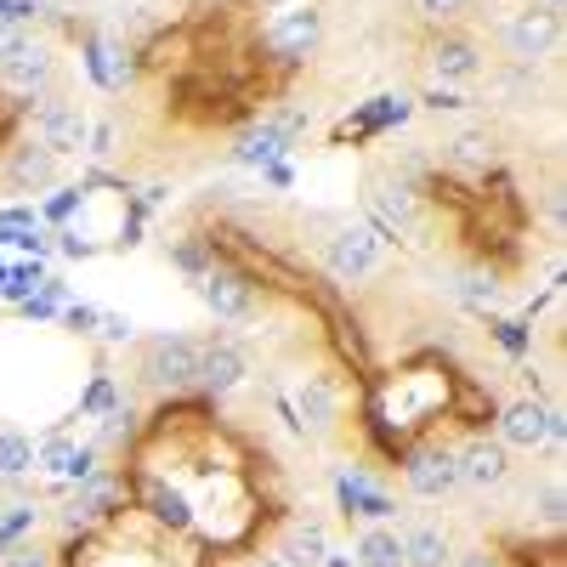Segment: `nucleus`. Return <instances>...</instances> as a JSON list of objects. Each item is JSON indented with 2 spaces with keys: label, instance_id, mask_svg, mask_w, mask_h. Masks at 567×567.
<instances>
[{
  "label": "nucleus",
  "instance_id": "f257e3e1",
  "mask_svg": "<svg viewBox=\"0 0 567 567\" xmlns=\"http://www.w3.org/2000/svg\"><path fill=\"white\" fill-rule=\"evenodd\" d=\"M494 40H499V52H505L511 63L534 69L539 58H550L556 45H561V12H556V7H523V12H511V18L494 29Z\"/></svg>",
  "mask_w": 567,
  "mask_h": 567
},
{
  "label": "nucleus",
  "instance_id": "f03ea898",
  "mask_svg": "<svg viewBox=\"0 0 567 567\" xmlns=\"http://www.w3.org/2000/svg\"><path fill=\"white\" fill-rule=\"evenodd\" d=\"M199 341L187 336H154L148 347H142V386L154 392H187L199 386Z\"/></svg>",
  "mask_w": 567,
  "mask_h": 567
},
{
  "label": "nucleus",
  "instance_id": "7ed1b4c3",
  "mask_svg": "<svg viewBox=\"0 0 567 567\" xmlns=\"http://www.w3.org/2000/svg\"><path fill=\"white\" fill-rule=\"evenodd\" d=\"M318 40H323V12L307 7V0H290V7H278L261 29V45L278 58V63H301L318 52Z\"/></svg>",
  "mask_w": 567,
  "mask_h": 567
},
{
  "label": "nucleus",
  "instance_id": "20e7f679",
  "mask_svg": "<svg viewBox=\"0 0 567 567\" xmlns=\"http://www.w3.org/2000/svg\"><path fill=\"white\" fill-rule=\"evenodd\" d=\"M403 483H409L414 499H449V494L460 488V460H454V449H449V443L414 449V454L403 460Z\"/></svg>",
  "mask_w": 567,
  "mask_h": 567
},
{
  "label": "nucleus",
  "instance_id": "39448f33",
  "mask_svg": "<svg viewBox=\"0 0 567 567\" xmlns=\"http://www.w3.org/2000/svg\"><path fill=\"white\" fill-rule=\"evenodd\" d=\"M561 437V414L556 409H545V403H534V398H516V403H505V414H499V443L505 449H545V443H556Z\"/></svg>",
  "mask_w": 567,
  "mask_h": 567
},
{
  "label": "nucleus",
  "instance_id": "423d86ee",
  "mask_svg": "<svg viewBox=\"0 0 567 567\" xmlns=\"http://www.w3.org/2000/svg\"><path fill=\"white\" fill-rule=\"evenodd\" d=\"M323 261H329L336 278H369L374 261H381V227H369V221L336 227V233H329V245H323Z\"/></svg>",
  "mask_w": 567,
  "mask_h": 567
},
{
  "label": "nucleus",
  "instance_id": "0eeeda50",
  "mask_svg": "<svg viewBox=\"0 0 567 567\" xmlns=\"http://www.w3.org/2000/svg\"><path fill=\"white\" fill-rule=\"evenodd\" d=\"M34 142H40L45 154L69 159V154H80L85 142H91V125H85V114H80L74 103H45V109L34 114Z\"/></svg>",
  "mask_w": 567,
  "mask_h": 567
},
{
  "label": "nucleus",
  "instance_id": "6e6552de",
  "mask_svg": "<svg viewBox=\"0 0 567 567\" xmlns=\"http://www.w3.org/2000/svg\"><path fill=\"white\" fill-rule=\"evenodd\" d=\"M454 460H460V488L488 494L511 477V454H505L499 437H471L465 449H454Z\"/></svg>",
  "mask_w": 567,
  "mask_h": 567
},
{
  "label": "nucleus",
  "instance_id": "1a4fd4ad",
  "mask_svg": "<svg viewBox=\"0 0 567 567\" xmlns=\"http://www.w3.org/2000/svg\"><path fill=\"white\" fill-rule=\"evenodd\" d=\"M425 58H432V74H437L449 91H454V85H471V80L483 74V45L471 40V34H437Z\"/></svg>",
  "mask_w": 567,
  "mask_h": 567
},
{
  "label": "nucleus",
  "instance_id": "9d476101",
  "mask_svg": "<svg viewBox=\"0 0 567 567\" xmlns=\"http://www.w3.org/2000/svg\"><path fill=\"white\" fill-rule=\"evenodd\" d=\"M52 80H58V58L45 52L40 40H23L12 58H0V85L23 91V97H34V91H45Z\"/></svg>",
  "mask_w": 567,
  "mask_h": 567
},
{
  "label": "nucleus",
  "instance_id": "9b49d317",
  "mask_svg": "<svg viewBox=\"0 0 567 567\" xmlns=\"http://www.w3.org/2000/svg\"><path fill=\"white\" fill-rule=\"evenodd\" d=\"M0 176H7L12 194H40V187L58 182V154H45L40 142H18V148H7Z\"/></svg>",
  "mask_w": 567,
  "mask_h": 567
},
{
  "label": "nucleus",
  "instance_id": "f8f14e48",
  "mask_svg": "<svg viewBox=\"0 0 567 567\" xmlns=\"http://www.w3.org/2000/svg\"><path fill=\"white\" fill-rule=\"evenodd\" d=\"M245 374H250V358L233 347V341H210L199 352V386L210 398H227V392H239L245 386Z\"/></svg>",
  "mask_w": 567,
  "mask_h": 567
},
{
  "label": "nucleus",
  "instance_id": "ddd939ff",
  "mask_svg": "<svg viewBox=\"0 0 567 567\" xmlns=\"http://www.w3.org/2000/svg\"><path fill=\"white\" fill-rule=\"evenodd\" d=\"M199 290H205V301H210V312L216 318H233V323H239V318H250L256 312V296H250V284L245 278H233V272H205L199 278Z\"/></svg>",
  "mask_w": 567,
  "mask_h": 567
},
{
  "label": "nucleus",
  "instance_id": "4468645a",
  "mask_svg": "<svg viewBox=\"0 0 567 567\" xmlns=\"http://www.w3.org/2000/svg\"><path fill=\"white\" fill-rule=\"evenodd\" d=\"M449 561H454V545L437 523L403 528V567H449Z\"/></svg>",
  "mask_w": 567,
  "mask_h": 567
},
{
  "label": "nucleus",
  "instance_id": "2eb2a0df",
  "mask_svg": "<svg viewBox=\"0 0 567 567\" xmlns=\"http://www.w3.org/2000/svg\"><path fill=\"white\" fill-rule=\"evenodd\" d=\"M120 499V483L114 477H80V488H74V499H69V516L74 523H91V516H109V505Z\"/></svg>",
  "mask_w": 567,
  "mask_h": 567
},
{
  "label": "nucleus",
  "instance_id": "dca6fc26",
  "mask_svg": "<svg viewBox=\"0 0 567 567\" xmlns=\"http://www.w3.org/2000/svg\"><path fill=\"white\" fill-rule=\"evenodd\" d=\"M443 159L460 165V171H488L494 165V136L488 131H460L443 142Z\"/></svg>",
  "mask_w": 567,
  "mask_h": 567
},
{
  "label": "nucleus",
  "instance_id": "f3484780",
  "mask_svg": "<svg viewBox=\"0 0 567 567\" xmlns=\"http://www.w3.org/2000/svg\"><path fill=\"white\" fill-rule=\"evenodd\" d=\"M290 567H323V556H329V534H323V523H296V534L284 539V550H278Z\"/></svg>",
  "mask_w": 567,
  "mask_h": 567
},
{
  "label": "nucleus",
  "instance_id": "a211bd4d",
  "mask_svg": "<svg viewBox=\"0 0 567 567\" xmlns=\"http://www.w3.org/2000/svg\"><path fill=\"white\" fill-rule=\"evenodd\" d=\"M358 567H403V534L398 528H369L358 539Z\"/></svg>",
  "mask_w": 567,
  "mask_h": 567
},
{
  "label": "nucleus",
  "instance_id": "6ab92c4d",
  "mask_svg": "<svg viewBox=\"0 0 567 567\" xmlns=\"http://www.w3.org/2000/svg\"><path fill=\"white\" fill-rule=\"evenodd\" d=\"M284 148H290V136H284L278 125H256V131L239 136V148H233V154H239L245 165H261V159H278Z\"/></svg>",
  "mask_w": 567,
  "mask_h": 567
},
{
  "label": "nucleus",
  "instance_id": "aec40b11",
  "mask_svg": "<svg viewBox=\"0 0 567 567\" xmlns=\"http://www.w3.org/2000/svg\"><path fill=\"white\" fill-rule=\"evenodd\" d=\"M454 296H460L465 307H494L499 284H494V272H483V267H465V272L454 278Z\"/></svg>",
  "mask_w": 567,
  "mask_h": 567
},
{
  "label": "nucleus",
  "instance_id": "412c9836",
  "mask_svg": "<svg viewBox=\"0 0 567 567\" xmlns=\"http://www.w3.org/2000/svg\"><path fill=\"white\" fill-rule=\"evenodd\" d=\"M34 465V443L23 432H0V477H23Z\"/></svg>",
  "mask_w": 567,
  "mask_h": 567
},
{
  "label": "nucleus",
  "instance_id": "4be33fe9",
  "mask_svg": "<svg viewBox=\"0 0 567 567\" xmlns=\"http://www.w3.org/2000/svg\"><path fill=\"white\" fill-rule=\"evenodd\" d=\"M148 511L159 516V523H171V528H187V499L176 494V488H165V483H148Z\"/></svg>",
  "mask_w": 567,
  "mask_h": 567
},
{
  "label": "nucleus",
  "instance_id": "5701e85b",
  "mask_svg": "<svg viewBox=\"0 0 567 567\" xmlns=\"http://www.w3.org/2000/svg\"><path fill=\"white\" fill-rule=\"evenodd\" d=\"M0 567H58V550L52 545H34V539H18L0 550Z\"/></svg>",
  "mask_w": 567,
  "mask_h": 567
},
{
  "label": "nucleus",
  "instance_id": "b1692460",
  "mask_svg": "<svg viewBox=\"0 0 567 567\" xmlns=\"http://www.w3.org/2000/svg\"><path fill=\"white\" fill-rule=\"evenodd\" d=\"M301 409L312 425H329V414H336V403H329V381H307L301 386Z\"/></svg>",
  "mask_w": 567,
  "mask_h": 567
},
{
  "label": "nucleus",
  "instance_id": "393cba45",
  "mask_svg": "<svg viewBox=\"0 0 567 567\" xmlns=\"http://www.w3.org/2000/svg\"><path fill=\"white\" fill-rule=\"evenodd\" d=\"M420 7V18H432V23H449V18H460L471 0H414Z\"/></svg>",
  "mask_w": 567,
  "mask_h": 567
},
{
  "label": "nucleus",
  "instance_id": "a878e982",
  "mask_svg": "<svg viewBox=\"0 0 567 567\" xmlns=\"http://www.w3.org/2000/svg\"><path fill=\"white\" fill-rule=\"evenodd\" d=\"M539 516H545L550 528H561V483H556V477L539 488Z\"/></svg>",
  "mask_w": 567,
  "mask_h": 567
},
{
  "label": "nucleus",
  "instance_id": "bb28decb",
  "mask_svg": "<svg viewBox=\"0 0 567 567\" xmlns=\"http://www.w3.org/2000/svg\"><path fill=\"white\" fill-rule=\"evenodd\" d=\"M97 323H103V336H109V341H131V318H120V312H97Z\"/></svg>",
  "mask_w": 567,
  "mask_h": 567
},
{
  "label": "nucleus",
  "instance_id": "cd10ccee",
  "mask_svg": "<svg viewBox=\"0 0 567 567\" xmlns=\"http://www.w3.org/2000/svg\"><path fill=\"white\" fill-rule=\"evenodd\" d=\"M425 109H465V97H460V91H449V85H437L432 97H425Z\"/></svg>",
  "mask_w": 567,
  "mask_h": 567
},
{
  "label": "nucleus",
  "instance_id": "c85d7f7f",
  "mask_svg": "<svg viewBox=\"0 0 567 567\" xmlns=\"http://www.w3.org/2000/svg\"><path fill=\"white\" fill-rule=\"evenodd\" d=\"M454 567H499V556H494V550H465Z\"/></svg>",
  "mask_w": 567,
  "mask_h": 567
},
{
  "label": "nucleus",
  "instance_id": "c756f323",
  "mask_svg": "<svg viewBox=\"0 0 567 567\" xmlns=\"http://www.w3.org/2000/svg\"><path fill=\"white\" fill-rule=\"evenodd\" d=\"M69 323H74V329H91V323H97V312H91V307H74Z\"/></svg>",
  "mask_w": 567,
  "mask_h": 567
},
{
  "label": "nucleus",
  "instance_id": "7c9ffc66",
  "mask_svg": "<svg viewBox=\"0 0 567 567\" xmlns=\"http://www.w3.org/2000/svg\"><path fill=\"white\" fill-rule=\"evenodd\" d=\"M245 567H290V561H284V556L272 550V556H256V561H245Z\"/></svg>",
  "mask_w": 567,
  "mask_h": 567
}]
</instances>
